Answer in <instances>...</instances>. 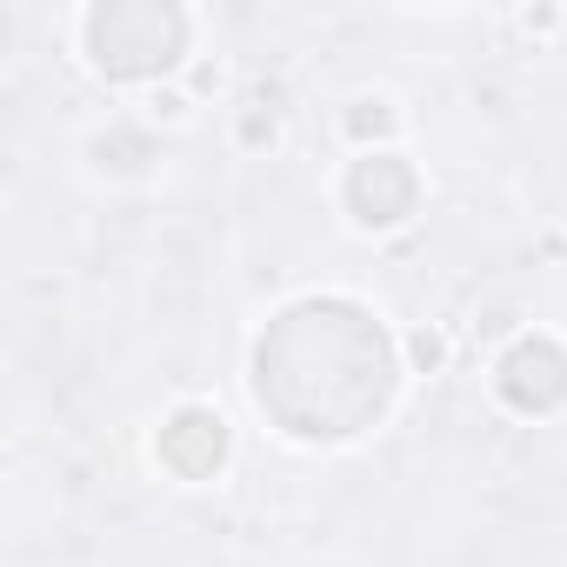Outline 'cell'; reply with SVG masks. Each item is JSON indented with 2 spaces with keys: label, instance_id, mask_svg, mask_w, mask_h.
Instances as JSON below:
<instances>
[{
  "label": "cell",
  "instance_id": "cell-8",
  "mask_svg": "<svg viewBox=\"0 0 567 567\" xmlns=\"http://www.w3.org/2000/svg\"><path fill=\"white\" fill-rule=\"evenodd\" d=\"M220 87H227V68H220V61H200V68H194V81H187V94H194V101H207V94H220Z\"/></svg>",
  "mask_w": 567,
  "mask_h": 567
},
{
  "label": "cell",
  "instance_id": "cell-5",
  "mask_svg": "<svg viewBox=\"0 0 567 567\" xmlns=\"http://www.w3.org/2000/svg\"><path fill=\"white\" fill-rule=\"evenodd\" d=\"M234 141H240L247 154H254V147H280V114H274V107H240Z\"/></svg>",
  "mask_w": 567,
  "mask_h": 567
},
{
  "label": "cell",
  "instance_id": "cell-4",
  "mask_svg": "<svg viewBox=\"0 0 567 567\" xmlns=\"http://www.w3.org/2000/svg\"><path fill=\"white\" fill-rule=\"evenodd\" d=\"M341 127H348V141H388L394 127H401V114H394V101H354L348 114H341Z\"/></svg>",
  "mask_w": 567,
  "mask_h": 567
},
{
  "label": "cell",
  "instance_id": "cell-1",
  "mask_svg": "<svg viewBox=\"0 0 567 567\" xmlns=\"http://www.w3.org/2000/svg\"><path fill=\"white\" fill-rule=\"evenodd\" d=\"M414 194H421V181H414V167L401 161V154H361L354 167H348V187H341V200H348V214H354V227H374V234H388V227H401L408 214H414Z\"/></svg>",
  "mask_w": 567,
  "mask_h": 567
},
{
  "label": "cell",
  "instance_id": "cell-7",
  "mask_svg": "<svg viewBox=\"0 0 567 567\" xmlns=\"http://www.w3.org/2000/svg\"><path fill=\"white\" fill-rule=\"evenodd\" d=\"M187 114H194V94H187V87H167V94H154V101H147V121H167V127H181Z\"/></svg>",
  "mask_w": 567,
  "mask_h": 567
},
{
  "label": "cell",
  "instance_id": "cell-6",
  "mask_svg": "<svg viewBox=\"0 0 567 567\" xmlns=\"http://www.w3.org/2000/svg\"><path fill=\"white\" fill-rule=\"evenodd\" d=\"M408 354H414L421 374H441V368H447V334H441V328H414V334H408Z\"/></svg>",
  "mask_w": 567,
  "mask_h": 567
},
{
  "label": "cell",
  "instance_id": "cell-2",
  "mask_svg": "<svg viewBox=\"0 0 567 567\" xmlns=\"http://www.w3.org/2000/svg\"><path fill=\"white\" fill-rule=\"evenodd\" d=\"M227 447H234V434H227L220 408H207V401L174 408V414L161 421V434H154V461H161L174 481H207V474H220V467H227Z\"/></svg>",
  "mask_w": 567,
  "mask_h": 567
},
{
  "label": "cell",
  "instance_id": "cell-3",
  "mask_svg": "<svg viewBox=\"0 0 567 567\" xmlns=\"http://www.w3.org/2000/svg\"><path fill=\"white\" fill-rule=\"evenodd\" d=\"M494 388H501V401H507L514 414H554V408H567V354H560V341L520 334V341L501 354Z\"/></svg>",
  "mask_w": 567,
  "mask_h": 567
}]
</instances>
